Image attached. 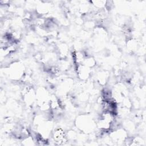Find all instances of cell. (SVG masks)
<instances>
[{"label": "cell", "instance_id": "1", "mask_svg": "<svg viewBox=\"0 0 146 146\" xmlns=\"http://www.w3.org/2000/svg\"><path fill=\"white\" fill-rule=\"evenodd\" d=\"M53 138L55 142L59 144L64 143L67 141L64 132L62 129H58L54 132Z\"/></svg>", "mask_w": 146, "mask_h": 146}]
</instances>
